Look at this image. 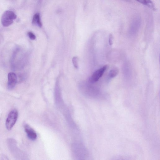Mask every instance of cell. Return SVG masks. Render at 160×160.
I'll return each instance as SVG.
<instances>
[{"label":"cell","instance_id":"cell-3","mask_svg":"<svg viewBox=\"0 0 160 160\" xmlns=\"http://www.w3.org/2000/svg\"><path fill=\"white\" fill-rule=\"evenodd\" d=\"M107 68V66L105 65L95 71L91 76L90 79V81L92 83L98 81L103 75Z\"/></svg>","mask_w":160,"mask_h":160},{"label":"cell","instance_id":"cell-4","mask_svg":"<svg viewBox=\"0 0 160 160\" xmlns=\"http://www.w3.org/2000/svg\"><path fill=\"white\" fill-rule=\"evenodd\" d=\"M17 77L16 74L13 72H10L8 74L7 88L9 90L13 89L17 83Z\"/></svg>","mask_w":160,"mask_h":160},{"label":"cell","instance_id":"cell-6","mask_svg":"<svg viewBox=\"0 0 160 160\" xmlns=\"http://www.w3.org/2000/svg\"><path fill=\"white\" fill-rule=\"evenodd\" d=\"M141 4L147 6L150 8L154 10L155 8L154 4L151 0H135Z\"/></svg>","mask_w":160,"mask_h":160},{"label":"cell","instance_id":"cell-12","mask_svg":"<svg viewBox=\"0 0 160 160\" xmlns=\"http://www.w3.org/2000/svg\"></svg>","mask_w":160,"mask_h":160},{"label":"cell","instance_id":"cell-1","mask_svg":"<svg viewBox=\"0 0 160 160\" xmlns=\"http://www.w3.org/2000/svg\"><path fill=\"white\" fill-rule=\"evenodd\" d=\"M16 18V14L13 11L7 10L4 12L2 17V24L4 27H8L12 23L14 20Z\"/></svg>","mask_w":160,"mask_h":160},{"label":"cell","instance_id":"cell-5","mask_svg":"<svg viewBox=\"0 0 160 160\" xmlns=\"http://www.w3.org/2000/svg\"><path fill=\"white\" fill-rule=\"evenodd\" d=\"M24 129L27 136L29 139L34 140L36 138L37 135L36 132L29 125H25Z\"/></svg>","mask_w":160,"mask_h":160},{"label":"cell","instance_id":"cell-9","mask_svg":"<svg viewBox=\"0 0 160 160\" xmlns=\"http://www.w3.org/2000/svg\"><path fill=\"white\" fill-rule=\"evenodd\" d=\"M72 62L73 65L74 67L76 68H78V58L77 57H73L72 59Z\"/></svg>","mask_w":160,"mask_h":160},{"label":"cell","instance_id":"cell-10","mask_svg":"<svg viewBox=\"0 0 160 160\" xmlns=\"http://www.w3.org/2000/svg\"><path fill=\"white\" fill-rule=\"evenodd\" d=\"M28 34L29 38L31 40H33L36 38L35 36L32 32H28Z\"/></svg>","mask_w":160,"mask_h":160},{"label":"cell","instance_id":"cell-11","mask_svg":"<svg viewBox=\"0 0 160 160\" xmlns=\"http://www.w3.org/2000/svg\"><path fill=\"white\" fill-rule=\"evenodd\" d=\"M113 37L112 34H110L109 36L108 42L109 45L110 46L112 45L113 44Z\"/></svg>","mask_w":160,"mask_h":160},{"label":"cell","instance_id":"cell-7","mask_svg":"<svg viewBox=\"0 0 160 160\" xmlns=\"http://www.w3.org/2000/svg\"><path fill=\"white\" fill-rule=\"evenodd\" d=\"M32 24L33 25H37L40 27H41L42 24L40 18V15L39 13H36L32 18Z\"/></svg>","mask_w":160,"mask_h":160},{"label":"cell","instance_id":"cell-8","mask_svg":"<svg viewBox=\"0 0 160 160\" xmlns=\"http://www.w3.org/2000/svg\"><path fill=\"white\" fill-rule=\"evenodd\" d=\"M119 70L117 68H114L111 69L109 72V76L111 78H113L116 76L118 74Z\"/></svg>","mask_w":160,"mask_h":160},{"label":"cell","instance_id":"cell-2","mask_svg":"<svg viewBox=\"0 0 160 160\" xmlns=\"http://www.w3.org/2000/svg\"><path fill=\"white\" fill-rule=\"evenodd\" d=\"M18 116V112L16 109H13L9 112L5 122L6 127L8 130H11L14 126L17 121Z\"/></svg>","mask_w":160,"mask_h":160}]
</instances>
